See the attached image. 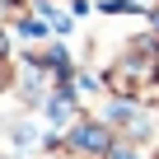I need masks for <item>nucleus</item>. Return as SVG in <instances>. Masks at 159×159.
Listing matches in <instances>:
<instances>
[{
    "label": "nucleus",
    "instance_id": "f257e3e1",
    "mask_svg": "<svg viewBox=\"0 0 159 159\" xmlns=\"http://www.w3.org/2000/svg\"><path fill=\"white\" fill-rule=\"evenodd\" d=\"M70 140H75V145H84V150H103V145H108V131H103V126H80Z\"/></svg>",
    "mask_w": 159,
    "mask_h": 159
},
{
    "label": "nucleus",
    "instance_id": "f03ea898",
    "mask_svg": "<svg viewBox=\"0 0 159 159\" xmlns=\"http://www.w3.org/2000/svg\"><path fill=\"white\" fill-rule=\"evenodd\" d=\"M0 47H5V42H0Z\"/></svg>",
    "mask_w": 159,
    "mask_h": 159
}]
</instances>
